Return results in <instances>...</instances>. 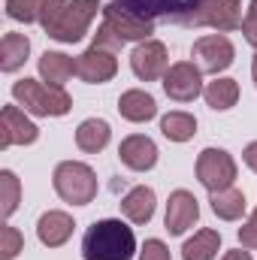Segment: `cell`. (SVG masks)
<instances>
[{
    "label": "cell",
    "instance_id": "cell-1",
    "mask_svg": "<svg viewBox=\"0 0 257 260\" xmlns=\"http://www.w3.org/2000/svg\"><path fill=\"white\" fill-rule=\"evenodd\" d=\"M133 254H136V236L121 218H103L85 230L82 239L85 260H133Z\"/></svg>",
    "mask_w": 257,
    "mask_h": 260
},
{
    "label": "cell",
    "instance_id": "cell-2",
    "mask_svg": "<svg viewBox=\"0 0 257 260\" xmlns=\"http://www.w3.org/2000/svg\"><path fill=\"white\" fill-rule=\"evenodd\" d=\"M12 100L24 106V112L40 115V118H61L73 109V100L64 88L37 82V79H18L12 85Z\"/></svg>",
    "mask_w": 257,
    "mask_h": 260
},
{
    "label": "cell",
    "instance_id": "cell-3",
    "mask_svg": "<svg viewBox=\"0 0 257 260\" xmlns=\"http://www.w3.org/2000/svg\"><path fill=\"white\" fill-rule=\"evenodd\" d=\"M55 194L70 206H88L97 197V173L82 160H61L52 176Z\"/></svg>",
    "mask_w": 257,
    "mask_h": 260
},
{
    "label": "cell",
    "instance_id": "cell-4",
    "mask_svg": "<svg viewBox=\"0 0 257 260\" xmlns=\"http://www.w3.org/2000/svg\"><path fill=\"white\" fill-rule=\"evenodd\" d=\"M182 24L215 27L218 34H230L242 27V0H200V6L182 18Z\"/></svg>",
    "mask_w": 257,
    "mask_h": 260
},
{
    "label": "cell",
    "instance_id": "cell-5",
    "mask_svg": "<svg viewBox=\"0 0 257 260\" xmlns=\"http://www.w3.org/2000/svg\"><path fill=\"white\" fill-rule=\"evenodd\" d=\"M197 182L209 194L233 188V182H236V160H233V154L224 151V148H203L197 154Z\"/></svg>",
    "mask_w": 257,
    "mask_h": 260
},
{
    "label": "cell",
    "instance_id": "cell-6",
    "mask_svg": "<svg viewBox=\"0 0 257 260\" xmlns=\"http://www.w3.org/2000/svg\"><path fill=\"white\" fill-rule=\"evenodd\" d=\"M97 12H100L97 0H70L64 6V12L55 18V24L46 34L58 43H79L88 34L91 21L97 18Z\"/></svg>",
    "mask_w": 257,
    "mask_h": 260
},
{
    "label": "cell",
    "instance_id": "cell-7",
    "mask_svg": "<svg viewBox=\"0 0 257 260\" xmlns=\"http://www.w3.org/2000/svg\"><path fill=\"white\" fill-rule=\"evenodd\" d=\"M191 55H194V64L200 67L203 73H212V76L224 73L227 67H233V61H236V49H233L227 34H206V37L194 40Z\"/></svg>",
    "mask_w": 257,
    "mask_h": 260
},
{
    "label": "cell",
    "instance_id": "cell-8",
    "mask_svg": "<svg viewBox=\"0 0 257 260\" xmlns=\"http://www.w3.org/2000/svg\"><path fill=\"white\" fill-rule=\"evenodd\" d=\"M164 91L170 100L176 103H194L206 85H203V70L194 64V61H179V64H170L167 76H164Z\"/></svg>",
    "mask_w": 257,
    "mask_h": 260
},
{
    "label": "cell",
    "instance_id": "cell-9",
    "mask_svg": "<svg viewBox=\"0 0 257 260\" xmlns=\"http://www.w3.org/2000/svg\"><path fill=\"white\" fill-rule=\"evenodd\" d=\"M103 24H106L118 40H124V43H145V40H151V34H154V21L142 18V15H136V12H130V9H121L118 3H109V6L103 9Z\"/></svg>",
    "mask_w": 257,
    "mask_h": 260
},
{
    "label": "cell",
    "instance_id": "cell-10",
    "mask_svg": "<svg viewBox=\"0 0 257 260\" xmlns=\"http://www.w3.org/2000/svg\"><path fill=\"white\" fill-rule=\"evenodd\" d=\"M130 70L136 79L142 82H154V79H164L167 70H170V55H167V46L160 40H145V43H136V49L130 52Z\"/></svg>",
    "mask_w": 257,
    "mask_h": 260
},
{
    "label": "cell",
    "instance_id": "cell-11",
    "mask_svg": "<svg viewBox=\"0 0 257 260\" xmlns=\"http://www.w3.org/2000/svg\"><path fill=\"white\" fill-rule=\"evenodd\" d=\"M115 55L118 52L91 43V49L76 58V76L88 85H103V82L115 79V73H118V58Z\"/></svg>",
    "mask_w": 257,
    "mask_h": 260
},
{
    "label": "cell",
    "instance_id": "cell-12",
    "mask_svg": "<svg viewBox=\"0 0 257 260\" xmlns=\"http://www.w3.org/2000/svg\"><path fill=\"white\" fill-rule=\"evenodd\" d=\"M37 139H40V127L24 115V109L18 103L3 106V112H0V148L34 145Z\"/></svg>",
    "mask_w": 257,
    "mask_h": 260
},
{
    "label": "cell",
    "instance_id": "cell-13",
    "mask_svg": "<svg viewBox=\"0 0 257 260\" xmlns=\"http://www.w3.org/2000/svg\"><path fill=\"white\" fill-rule=\"evenodd\" d=\"M197 221H200V203H197V197L191 191H185V188L173 191L170 200H167V215H164V224H167L170 236L188 233Z\"/></svg>",
    "mask_w": 257,
    "mask_h": 260
},
{
    "label": "cell",
    "instance_id": "cell-14",
    "mask_svg": "<svg viewBox=\"0 0 257 260\" xmlns=\"http://www.w3.org/2000/svg\"><path fill=\"white\" fill-rule=\"evenodd\" d=\"M118 160L127 170H133V173H148L157 164V145L145 133H130V136L121 139V145H118Z\"/></svg>",
    "mask_w": 257,
    "mask_h": 260
},
{
    "label": "cell",
    "instance_id": "cell-15",
    "mask_svg": "<svg viewBox=\"0 0 257 260\" xmlns=\"http://www.w3.org/2000/svg\"><path fill=\"white\" fill-rule=\"evenodd\" d=\"M112 3H118L121 9H130V12H136L148 21L160 18V15H176L182 21L185 15H191L200 6V0H112Z\"/></svg>",
    "mask_w": 257,
    "mask_h": 260
},
{
    "label": "cell",
    "instance_id": "cell-16",
    "mask_svg": "<svg viewBox=\"0 0 257 260\" xmlns=\"http://www.w3.org/2000/svg\"><path fill=\"white\" fill-rule=\"evenodd\" d=\"M73 215H67L61 209H52V212H43L40 221H37V239L46 245V248H61L70 242L73 236Z\"/></svg>",
    "mask_w": 257,
    "mask_h": 260
},
{
    "label": "cell",
    "instance_id": "cell-17",
    "mask_svg": "<svg viewBox=\"0 0 257 260\" xmlns=\"http://www.w3.org/2000/svg\"><path fill=\"white\" fill-rule=\"evenodd\" d=\"M154 209H157V197H154V188H148V185L130 188L121 200V215L130 224H148L154 218Z\"/></svg>",
    "mask_w": 257,
    "mask_h": 260
},
{
    "label": "cell",
    "instance_id": "cell-18",
    "mask_svg": "<svg viewBox=\"0 0 257 260\" xmlns=\"http://www.w3.org/2000/svg\"><path fill=\"white\" fill-rule=\"evenodd\" d=\"M118 112H121L124 121L145 124V121H151V118L157 115V103H154V97H151L148 91L130 88V91H124V94L118 97Z\"/></svg>",
    "mask_w": 257,
    "mask_h": 260
},
{
    "label": "cell",
    "instance_id": "cell-19",
    "mask_svg": "<svg viewBox=\"0 0 257 260\" xmlns=\"http://www.w3.org/2000/svg\"><path fill=\"white\" fill-rule=\"evenodd\" d=\"M109 139H112V127H109V121H103V118H85V121L76 127V145H79V151H85V154L103 151V148L109 145Z\"/></svg>",
    "mask_w": 257,
    "mask_h": 260
},
{
    "label": "cell",
    "instance_id": "cell-20",
    "mask_svg": "<svg viewBox=\"0 0 257 260\" xmlns=\"http://www.w3.org/2000/svg\"><path fill=\"white\" fill-rule=\"evenodd\" d=\"M40 76L46 85H55V88H64L67 82L76 76V61L64 55V52H46L40 58Z\"/></svg>",
    "mask_w": 257,
    "mask_h": 260
},
{
    "label": "cell",
    "instance_id": "cell-21",
    "mask_svg": "<svg viewBox=\"0 0 257 260\" xmlns=\"http://www.w3.org/2000/svg\"><path fill=\"white\" fill-rule=\"evenodd\" d=\"M221 248V233L212 227L197 230L191 239H185L182 245V260H215Z\"/></svg>",
    "mask_w": 257,
    "mask_h": 260
},
{
    "label": "cell",
    "instance_id": "cell-22",
    "mask_svg": "<svg viewBox=\"0 0 257 260\" xmlns=\"http://www.w3.org/2000/svg\"><path fill=\"white\" fill-rule=\"evenodd\" d=\"M27 55H30V40L24 34H15V30L3 34L0 40V70L3 73H15L18 67H24Z\"/></svg>",
    "mask_w": 257,
    "mask_h": 260
},
{
    "label": "cell",
    "instance_id": "cell-23",
    "mask_svg": "<svg viewBox=\"0 0 257 260\" xmlns=\"http://www.w3.org/2000/svg\"><path fill=\"white\" fill-rule=\"evenodd\" d=\"M203 97H206V103H209L215 112H227V109H233L236 100H239V82L230 79V76H218L215 82L206 85Z\"/></svg>",
    "mask_w": 257,
    "mask_h": 260
},
{
    "label": "cell",
    "instance_id": "cell-24",
    "mask_svg": "<svg viewBox=\"0 0 257 260\" xmlns=\"http://www.w3.org/2000/svg\"><path fill=\"white\" fill-rule=\"evenodd\" d=\"M209 203H212V212L221 218V221H239L248 200L239 188H224V191H215L209 194Z\"/></svg>",
    "mask_w": 257,
    "mask_h": 260
},
{
    "label": "cell",
    "instance_id": "cell-25",
    "mask_svg": "<svg viewBox=\"0 0 257 260\" xmlns=\"http://www.w3.org/2000/svg\"><path fill=\"white\" fill-rule=\"evenodd\" d=\"M160 133L170 139V142H188L194 139V133H197V118H194L191 112H167L164 118H160Z\"/></svg>",
    "mask_w": 257,
    "mask_h": 260
},
{
    "label": "cell",
    "instance_id": "cell-26",
    "mask_svg": "<svg viewBox=\"0 0 257 260\" xmlns=\"http://www.w3.org/2000/svg\"><path fill=\"white\" fill-rule=\"evenodd\" d=\"M0 212H3V221L12 218V212L18 209L21 203V182L12 170H0Z\"/></svg>",
    "mask_w": 257,
    "mask_h": 260
},
{
    "label": "cell",
    "instance_id": "cell-27",
    "mask_svg": "<svg viewBox=\"0 0 257 260\" xmlns=\"http://www.w3.org/2000/svg\"><path fill=\"white\" fill-rule=\"evenodd\" d=\"M21 251H24V236H21V230L6 221V224L0 227V257L15 260Z\"/></svg>",
    "mask_w": 257,
    "mask_h": 260
},
{
    "label": "cell",
    "instance_id": "cell-28",
    "mask_svg": "<svg viewBox=\"0 0 257 260\" xmlns=\"http://www.w3.org/2000/svg\"><path fill=\"white\" fill-rule=\"evenodd\" d=\"M6 15L12 21L34 24L40 21V0H6Z\"/></svg>",
    "mask_w": 257,
    "mask_h": 260
},
{
    "label": "cell",
    "instance_id": "cell-29",
    "mask_svg": "<svg viewBox=\"0 0 257 260\" xmlns=\"http://www.w3.org/2000/svg\"><path fill=\"white\" fill-rule=\"evenodd\" d=\"M67 3L70 0H40V24H43V30H49L55 24V18L64 12Z\"/></svg>",
    "mask_w": 257,
    "mask_h": 260
},
{
    "label": "cell",
    "instance_id": "cell-30",
    "mask_svg": "<svg viewBox=\"0 0 257 260\" xmlns=\"http://www.w3.org/2000/svg\"><path fill=\"white\" fill-rule=\"evenodd\" d=\"M139 260H173V254L164 239H145V245L139 248Z\"/></svg>",
    "mask_w": 257,
    "mask_h": 260
},
{
    "label": "cell",
    "instance_id": "cell-31",
    "mask_svg": "<svg viewBox=\"0 0 257 260\" xmlns=\"http://www.w3.org/2000/svg\"><path fill=\"white\" fill-rule=\"evenodd\" d=\"M242 37H245L248 46L257 49V0L248 3V9H245V15H242Z\"/></svg>",
    "mask_w": 257,
    "mask_h": 260
},
{
    "label": "cell",
    "instance_id": "cell-32",
    "mask_svg": "<svg viewBox=\"0 0 257 260\" xmlns=\"http://www.w3.org/2000/svg\"><path fill=\"white\" fill-rule=\"evenodd\" d=\"M239 245L248 248V251H257V209L248 215V221L239 227Z\"/></svg>",
    "mask_w": 257,
    "mask_h": 260
},
{
    "label": "cell",
    "instance_id": "cell-33",
    "mask_svg": "<svg viewBox=\"0 0 257 260\" xmlns=\"http://www.w3.org/2000/svg\"><path fill=\"white\" fill-rule=\"evenodd\" d=\"M94 46H103V49L121 52V49H124V40H118V37H115V34H112V30H109V27L103 24V27H100V30L94 34Z\"/></svg>",
    "mask_w": 257,
    "mask_h": 260
},
{
    "label": "cell",
    "instance_id": "cell-34",
    "mask_svg": "<svg viewBox=\"0 0 257 260\" xmlns=\"http://www.w3.org/2000/svg\"><path fill=\"white\" fill-rule=\"evenodd\" d=\"M242 160H245V167H248L251 173H257V139L245 145V151H242Z\"/></svg>",
    "mask_w": 257,
    "mask_h": 260
},
{
    "label": "cell",
    "instance_id": "cell-35",
    "mask_svg": "<svg viewBox=\"0 0 257 260\" xmlns=\"http://www.w3.org/2000/svg\"><path fill=\"white\" fill-rule=\"evenodd\" d=\"M221 260H251V251L248 248H233V251H227Z\"/></svg>",
    "mask_w": 257,
    "mask_h": 260
},
{
    "label": "cell",
    "instance_id": "cell-36",
    "mask_svg": "<svg viewBox=\"0 0 257 260\" xmlns=\"http://www.w3.org/2000/svg\"><path fill=\"white\" fill-rule=\"evenodd\" d=\"M251 79H254V85H257V55H254V61H251Z\"/></svg>",
    "mask_w": 257,
    "mask_h": 260
}]
</instances>
